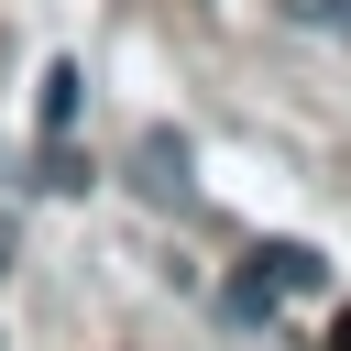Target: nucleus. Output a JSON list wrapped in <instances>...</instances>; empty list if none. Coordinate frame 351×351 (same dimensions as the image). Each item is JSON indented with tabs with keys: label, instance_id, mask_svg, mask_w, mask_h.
I'll list each match as a JSON object with an SVG mask.
<instances>
[{
	"label": "nucleus",
	"instance_id": "obj_1",
	"mask_svg": "<svg viewBox=\"0 0 351 351\" xmlns=\"http://www.w3.org/2000/svg\"><path fill=\"white\" fill-rule=\"evenodd\" d=\"M318 274H329V263H318L307 241H263V252H252V285H263V296H307Z\"/></svg>",
	"mask_w": 351,
	"mask_h": 351
},
{
	"label": "nucleus",
	"instance_id": "obj_2",
	"mask_svg": "<svg viewBox=\"0 0 351 351\" xmlns=\"http://www.w3.org/2000/svg\"><path fill=\"white\" fill-rule=\"evenodd\" d=\"M132 165H143V197H165V208L186 197V143H176V132H143V154H132Z\"/></svg>",
	"mask_w": 351,
	"mask_h": 351
},
{
	"label": "nucleus",
	"instance_id": "obj_3",
	"mask_svg": "<svg viewBox=\"0 0 351 351\" xmlns=\"http://www.w3.org/2000/svg\"><path fill=\"white\" fill-rule=\"evenodd\" d=\"M77 88H88V77H77V55H55V66H44V132H66V121H77Z\"/></svg>",
	"mask_w": 351,
	"mask_h": 351
},
{
	"label": "nucleus",
	"instance_id": "obj_4",
	"mask_svg": "<svg viewBox=\"0 0 351 351\" xmlns=\"http://www.w3.org/2000/svg\"><path fill=\"white\" fill-rule=\"evenodd\" d=\"M285 22H307V33H351V0H274Z\"/></svg>",
	"mask_w": 351,
	"mask_h": 351
},
{
	"label": "nucleus",
	"instance_id": "obj_5",
	"mask_svg": "<svg viewBox=\"0 0 351 351\" xmlns=\"http://www.w3.org/2000/svg\"><path fill=\"white\" fill-rule=\"evenodd\" d=\"M329 351H351V307H340V318H329Z\"/></svg>",
	"mask_w": 351,
	"mask_h": 351
}]
</instances>
